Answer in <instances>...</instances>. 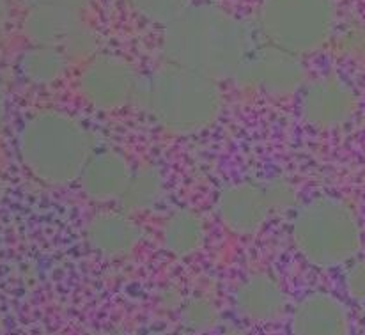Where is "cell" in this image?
I'll list each match as a JSON object with an SVG mask.
<instances>
[{"mask_svg": "<svg viewBox=\"0 0 365 335\" xmlns=\"http://www.w3.org/2000/svg\"><path fill=\"white\" fill-rule=\"evenodd\" d=\"M25 4V7L32 6V4H61V6L73 7V9L83 11L89 6V0H20Z\"/></svg>", "mask_w": 365, "mask_h": 335, "instance_id": "cell-24", "label": "cell"}, {"mask_svg": "<svg viewBox=\"0 0 365 335\" xmlns=\"http://www.w3.org/2000/svg\"><path fill=\"white\" fill-rule=\"evenodd\" d=\"M165 63L202 73L210 78L232 80L261 39L254 24L215 2H192L162 29Z\"/></svg>", "mask_w": 365, "mask_h": 335, "instance_id": "cell-1", "label": "cell"}, {"mask_svg": "<svg viewBox=\"0 0 365 335\" xmlns=\"http://www.w3.org/2000/svg\"><path fill=\"white\" fill-rule=\"evenodd\" d=\"M264 185L266 195H268V201L272 204L273 213H286V211L293 210L294 204H297V188L286 177H268V180H262Z\"/></svg>", "mask_w": 365, "mask_h": 335, "instance_id": "cell-20", "label": "cell"}, {"mask_svg": "<svg viewBox=\"0 0 365 335\" xmlns=\"http://www.w3.org/2000/svg\"><path fill=\"white\" fill-rule=\"evenodd\" d=\"M140 75L126 57L101 53L86 61L78 75V93L96 112H118L133 103Z\"/></svg>", "mask_w": 365, "mask_h": 335, "instance_id": "cell-7", "label": "cell"}, {"mask_svg": "<svg viewBox=\"0 0 365 335\" xmlns=\"http://www.w3.org/2000/svg\"><path fill=\"white\" fill-rule=\"evenodd\" d=\"M126 2L145 24L165 29L193 0H126Z\"/></svg>", "mask_w": 365, "mask_h": 335, "instance_id": "cell-18", "label": "cell"}, {"mask_svg": "<svg viewBox=\"0 0 365 335\" xmlns=\"http://www.w3.org/2000/svg\"><path fill=\"white\" fill-rule=\"evenodd\" d=\"M235 309L252 323L279 321L287 311V298L282 284L266 272H254L236 286Z\"/></svg>", "mask_w": 365, "mask_h": 335, "instance_id": "cell-12", "label": "cell"}, {"mask_svg": "<svg viewBox=\"0 0 365 335\" xmlns=\"http://www.w3.org/2000/svg\"><path fill=\"white\" fill-rule=\"evenodd\" d=\"M337 21L335 0H261L252 24L261 41L304 57L328 45Z\"/></svg>", "mask_w": 365, "mask_h": 335, "instance_id": "cell-5", "label": "cell"}, {"mask_svg": "<svg viewBox=\"0 0 365 335\" xmlns=\"http://www.w3.org/2000/svg\"><path fill=\"white\" fill-rule=\"evenodd\" d=\"M222 335H247L243 332L242 329H227V330H224V332H222Z\"/></svg>", "mask_w": 365, "mask_h": 335, "instance_id": "cell-26", "label": "cell"}, {"mask_svg": "<svg viewBox=\"0 0 365 335\" xmlns=\"http://www.w3.org/2000/svg\"><path fill=\"white\" fill-rule=\"evenodd\" d=\"M96 148L89 126L59 108L32 112L16 135L20 162L31 176L48 187L76 183Z\"/></svg>", "mask_w": 365, "mask_h": 335, "instance_id": "cell-3", "label": "cell"}, {"mask_svg": "<svg viewBox=\"0 0 365 335\" xmlns=\"http://www.w3.org/2000/svg\"><path fill=\"white\" fill-rule=\"evenodd\" d=\"M346 286L355 297H365V261H359L348 269Z\"/></svg>", "mask_w": 365, "mask_h": 335, "instance_id": "cell-22", "label": "cell"}, {"mask_svg": "<svg viewBox=\"0 0 365 335\" xmlns=\"http://www.w3.org/2000/svg\"><path fill=\"white\" fill-rule=\"evenodd\" d=\"M291 242L310 267L337 268L359 254L362 227L355 210L344 199L319 195L294 210Z\"/></svg>", "mask_w": 365, "mask_h": 335, "instance_id": "cell-4", "label": "cell"}, {"mask_svg": "<svg viewBox=\"0 0 365 335\" xmlns=\"http://www.w3.org/2000/svg\"><path fill=\"white\" fill-rule=\"evenodd\" d=\"M82 11L61 4H32L21 16V34L29 45L62 46L83 24Z\"/></svg>", "mask_w": 365, "mask_h": 335, "instance_id": "cell-13", "label": "cell"}, {"mask_svg": "<svg viewBox=\"0 0 365 335\" xmlns=\"http://www.w3.org/2000/svg\"><path fill=\"white\" fill-rule=\"evenodd\" d=\"M14 0H0V34L7 31L14 18Z\"/></svg>", "mask_w": 365, "mask_h": 335, "instance_id": "cell-23", "label": "cell"}, {"mask_svg": "<svg viewBox=\"0 0 365 335\" xmlns=\"http://www.w3.org/2000/svg\"><path fill=\"white\" fill-rule=\"evenodd\" d=\"M220 312L207 298H192L181 309V325L192 334H206L218 325Z\"/></svg>", "mask_w": 365, "mask_h": 335, "instance_id": "cell-19", "label": "cell"}, {"mask_svg": "<svg viewBox=\"0 0 365 335\" xmlns=\"http://www.w3.org/2000/svg\"><path fill=\"white\" fill-rule=\"evenodd\" d=\"M232 82L243 89L282 100L300 93L307 82V69L302 56L259 41L243 61Z\"/></svg>", "mask_w": 365, "mask_h": 335, "instance_id": "cell-6", "label": "cell"}, {"mask_svg": "<svg viewBox=\"0 0 365 335\" xmlns=\"http://www.w3.org/2000/svg\"><path fill=\"white\" fill-rule=\"evenodd\" d=\"M133 105L163 132L192 137L218 121L224 94L218 80L165 63L140 75Z\"/></svg>", "mask_w": 365, "mask_h": 335, "instance_id": "cell-2", "label": "cell"}, {"mask_svg": "<svg viewBox=\"0 0 365 335\" xmlns=\"http://www.w3.org/2000/svg\"><path fill=\"white\" fill-rule=\"evenodd\" d=\"M355 87L337 73L316 76L298 93V112L310 128L331 132L344 128L356 114Z\"/></svg>", "mask_w": 365, "mask_h": 335, "instance_id": "cell-8", "label": "cell"}, {"mask_svg": "<svg viewBox=\"0 0 365 335\" xmlns=\"http://www.w3.org/2000/svg\"><path fill=\"white\" fill-rule=\"evenodd\" d=\"M160 242L169 256L188 259L206 243V224L192 207H178L163 220Z\"/></svg>", "mask_w": 365, "mask_h": 335, "instance_id": "cell-15", "label": "cell"}, {"mask_svg": "<svg viewBox=\"0 0 365 335\" xmlns=\"http://www.w3.org/2000/svg\"><path fill=\"white\" fill-rule=\"evenodd\" d=\"M6 112H7V91H6V86H4L2 78H0V123H2L4 118H6Z\"/></svg>", "mask_w": 365, "mask_h": 335, "instance_id": "cell-25", "label": "cell"}, {"mask_svg": "<svg viewBox=\"0 0 365 335\" xmlns=\"http://www.w3.org/2000/svg\"><path fill=\"white\" fill-rule=\"evenodd\" d=\"M339 46L349 56L365 61V24L346 29L339 36Z\"/></svg>", "mask_w": 365, "mask_h": 335, "instance_id": "cell-21", "label": "cell"}, {"mask_svg": "<svg viewBox=\"0 0 365 335\" xmlns=\"http://www.w3.org/2000/svg\"><path fill=\"white\" fill-rule=\"evenodd\" d=\"M346 312L334 297L310 293L291 311V335H346Z\"/></svg>", "mask_w": 365, "mask_h": 335, "instance_id": "cell-14", "label": "cell"}, {"mask_svg": "<svg viewBox=\"0 0 365 335\" xmlns=\"http://www.w3.org/2000/svg\"><path fill=\"white\" fill-rule=\"evenodd\" d=\"M71 61L57 46L29 45L16 59V73L31 87H53L68 73Z\"/></svg>", "mask_w": 365, "mask_h": 335, "instance_id": "cell-16", "label": "cell"}, {"mask_svg": "<svg viewBox=\"0 0 365 335\" xmlns=\"http://www.w3.org/2000/svg\"><path fill=\"white\" fill-rule=\"evenodd\" d=\"M133 167L124 153L114 148H96L80 172V190L89 201L108 204L119 201Z\"/></svg>", "mask_w": 365, "mask_h": 335, "instance_id": "cell-10", "label": "cell"}, {"mask_svg": "<svg viewBox=\"0 0 365 335\" xmlns=\"http://www.w3.org/2000/svg\"><path fill=\"white\" fill-rule=\"evenodd\" d=\"M86 242L89 249L103 259H124L133 254L142 242V229L128 211H100L87 222Z\"/></svg>", "mask_w": 365, "mask_h": 335, "instance_id": "cell-11", "label": "cell"}, {"mask_svg": "<svg viewBox=\"0 0 365 335\" xmlns=\"http://www.w3.org/2000/svg\"><path fill=\"white\" fill-rule=\"evenodd\" d=\"M165 177L155 163H142L131 170L121 199V210L131 215L149 213L162 206L165 199Z\"/></svg>", "mask_w": 365, "mask_h": 335, "instance_id": "cell-17", "label": "cell"}, {"mask_svg": "<svg viewBox=\"0 0 365 335\" xmlns=\"http://www.w3.org/2000/svg\"><path fill=\"white\" fill-rule=\"evenodd\" d=\"M215 211L220 224L236 236H254L273 217L261 181H235L218 190Z\"/></svg>", "mask_w": 365, "mask_h": 335, "instance_id": "cell-9", "label": "cell"}]
</instances>
